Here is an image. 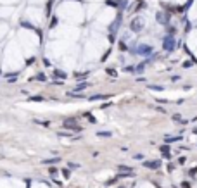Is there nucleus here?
<instances>
[{
	"mask_svg": "<svg viewBox=\"0 0 197 188\" xmlns=\"http://www.w3.org/2000/svg\"><path fill=\"white\" fill-rule=\"evenodd\" d=\"M189 45L192 47V49H197V31H194V33L190 35V38H189Z\"/></svg>",
	"mask_w": 197,
	"mask_h": 188,
	"instance_id": "1",
	"label": "nucleus"
},
{
	"mask_svg": "<svg viewBox=\"0 0 197 188\" xmlns=\"http://www.w3.org/2000/svg\"><path fill=\"white\" fill-rule=\"evenodd\" d=\"M59 159H49V160H43V164H54V162H57Z\"/></svg>",
	"mask_w": 197,
	"mask_h": 188,
	"instance_id": "2",
	"label": "nucleus"
}]
</instances>
